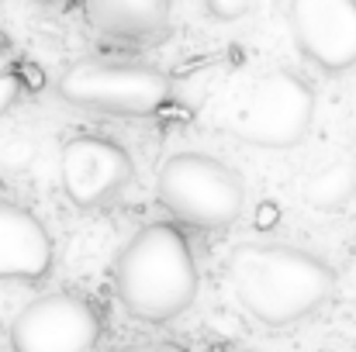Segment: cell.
Segmentation results:
<instances>
[{"label":"cell","mask_w":356,"mask_h":352,"mask_svg":"<svg viewBox=\"0 0 356 352\" xmlns=\"http://www.w3.org/2000/svg\"><path fill=\"white\" fill-rule=\"evenodd\" d=\"M201 273L187 232L173 221H152L121 245L115 290L124 311L149 325H166L197 301Z\"/></svg>","instance_id":"cell-2"},{"label":"cell","mask_w":356,"mask_h":352,"mask_svg":"<svg viewBox=\"0 0 356 352\" xmlns=\"http://www.w3.org/2000/svg\"><path fill=\"white\" fill-rule=\"evenodd\" d=\"M218 352H259V349H249V346H225V349Z\"/></svg>","instance_id":"cell-15"},{"label":"cell","mask_w":356,"mask_h":352,"mask_svg":"<svg viewBox=\"0 0 356 352\" xmlns=\"http://www.w3.org/2000/svg\"><path fill=\"white\" fill-rule=\"evenodd\" d=\"M101 315L83 294L56 290L21 308L10 325L14 352H94L101 342Z\"/></svg>","instance_id":"cell-6"},{"label":"cell","mask_w":356,"mask_h":352,"mask_svg":"<svg viewBox=\"0 0 356 352\" xmlns=\"http://www.w3.org/2000/svg\"><path fill=\"white\" fill-rule=\"evenodd\" d=\"M204 10L215 21H238L242 14H249V3L245 0H208Z\"/></svg>","instance_id":"cell-13"},{"label":"cell","mask_w":356,"mask_h":352,"mask_svg":"<svg viewBox=\"0 0 356 352\" xmlns=\"http://www.w3.org/2000/svg\"><path fill=\"white\" fill-rule=\"evenodd\" d=\"M236 304L263 328H287L318 311L336 290V269L298 245L242 242L225 262Z\"/></svg>","instance_id":"cell-1"},{"label":"cell","mask_w":356,"mask_h":352,"mask_svg":"<svg viewBox=\"0 0 356 352\" xmlns=\"http://www.w3.org/2000/svg\"><path fill=\"white\" fill-rule=\"evenodd\" d=\"M56 262L52 235L21 204L0 201V280L35 283Z\"/></svg>","instance_id":"cell-9"},{"label":"cell","mask_w":356,"mask_h":352,"mask_svg":"<svg viewBox=\"0 0 356 352\" xmlns=\"http://www.w3.org/2000/svg\"><path fill=\"white\" fill-rule=\"evenodd\" d=\"M118 352H187L180 342H145V346H124Z\"/></svg>","instance_id":"cell-14"},{"label":"cell","mask_w":356,"mask_h":352,"mask_svg":"<svg viewBox=\"0 0 356 352\" xmlns=\"http://www.w3.org/2000/svg\"><path fill=\"white\" fill-rule=\"evenodd\" d=\"M356 194V159H336L305 183V201L315 211H339Z\"/></svg>","instance_id":"cell-11"},{"label":"cell","mask_w":356,"mask_h":352,"mask_svg":"<svg viewBox=\"0 0 356 352\" xmlns=\"http://www.w3.org/2000/svg\"><path fill=\"white\" fill-rule=\"evenodd\" d=\"M291 35L308 62L325 73L356 69V3L353 0H294L287 7Z\"/></svg>","instance_id":"cell-8"},{"label":"cell","mask_w":356,"mask_h":352,"mask_svg":"<svg viewBox=\"0 0 356 352\" xmlns=\"http://www.w3.org/2000/svg\"><path fill=\"white\" fill-rule=\"evenodd\" d=\"M17 97H21V76H17L14 62L0 52V117L17 104Z\"/></svg>","instance_id":"cell-12"},{"label":"cell","mask_w":356,"mask_h":352,"mask_svg":"<svg viewBox=\"0 0 356 352\" xmlns=\"http://www.w3.org/2000/svg\"><path fill=\"white\" fill-rule=\"evenodd\" d=\"M56 90L66 104L111 117H152L170 101V76L149 62L80 59L63 69Z\"/></svg>","instance_id":"cell-4"},{"label":"cell","mask_w":356,"mask_h":352,"mask_svg":"<svg viewBox=\"0 0 356 352\" xmlns=\"http://www.w3.org/2000/svg\"><path fill=\"white\" fill-rule=\"evenodd\" d=\"M315 121V90L294 69H270L256 80L242 111L229 124L238 142L256 149H294Z\"/></svg>","instance_id":"cell-5"},{"label":"cell","mask_w":356,"mask_h":352,"mask_svg":"<svg viewBox=\"0 0 356 352\" xmlns=\"http://www.w3.org/2000/svg\"><path fill=\"white\" fill-rule=\"evenodd\" d=\"M63 194L76 208H101L135 180L128 149L104 135H73L59 152Z\"/></svg>","instance_id":"cell-7"},{"label":"cell","mask_w":356,"mask_h":352,"mask_svg":"<svg viewBox=\"0 0 356 352\" xmlns=\"http://www.w3.org/2000/svg\"><path fill=\"white\" fill-rule=\"evenodd\" d=\"M83 14L97 35L115 42H159L170 35L166 0H90Z\"/></svg>","instance_id":"cell-10"},{"label":"cell","mask_w":356,"mask_h":352,"mask_svg":"<svg viewBox=\"0 0 356 352\" xmlns=\"http://www.w3.org/2000/svg\"><path fill=\"white\" fill-rule=\"evenodd\" d=\"M156 201L177 218L173 225L222 232L245 211V183L232 166L204 152H177L156 176Z\"/></svg>","instance_id":"cell-3"}]
</instances>
